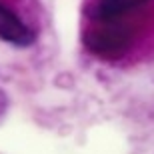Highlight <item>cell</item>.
Wrapping results in <instances>:
<instances>
[{"instance_id":"3","label":"cell","mask_w":154,"mask_h":154,"mask_svg":"<svg viewBox=\"0 0 154 154\" xmlns=\"http://www.w3.org/2000/svg\"><path fill=\"white\" fill-rule=\"evenodd\" d=\"M148 0H94L90 6V16L94 22H118L132 10H138Z\"/></svg>"},{"instance_id":"2","label":"cell","mask_w":154,"mask_h":154,"mask_svg":"<svg viewBox=\"0 0 154 154\" xmlns=\"http://www.w3.org/2000/svg\"><path fill=\"white\" fill-rule=\"evenodd\" d=\"M0 40L14 46H30L34 42V32L4 4H0Z\"/></svg>"},{"instance_id":"1","label":"cell","mask_w":154,"mask_h":154,"mask_svg":"<svg viewBox=\"0 0 154 154\" xmlns=\"http://www.w3.org/2000/svg\"><path fill=\"white\" fill-rule=\"evenodd\" d=\"M86 48L100 58H120L132 44V34L120 22H96L84 34Z\"/></svg>"}]
</instances>
